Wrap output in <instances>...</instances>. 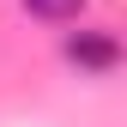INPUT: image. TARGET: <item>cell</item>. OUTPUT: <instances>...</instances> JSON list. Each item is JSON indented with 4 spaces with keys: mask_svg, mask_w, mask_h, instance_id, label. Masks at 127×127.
<instances>
[{
    "mask_svg": "<svg viewBox=\"0 0 127 127\" xmlns=\"http://www.w3.org/2000/svg\"><path fill=\"white\" fill-rule=\"evenodd\" d=\"M67 61L73 67H91V73H109L121 61V49L109 36H97V30H79V36H67Z\"/></svg>",
    "mask_w": 127,
    "mask_h": 127,
    "instance_id": "obj_1",
    "label": "cell"
},
{
    "mask_svg": "<svg viewBox=\"0 0 127 127\" xmlns=\"http://www.w3.org/2000/svg\"><path fill=\"white\" fill-rule=\"evenodd\" d=\"M79 6L85 0H24V12H36V18H79Z\"/></svg>",
    "mask_w": 127,
    "mask_h": 127,
    "instance_id": "obj_2",
    "label": "cell"
}]
</instances>
